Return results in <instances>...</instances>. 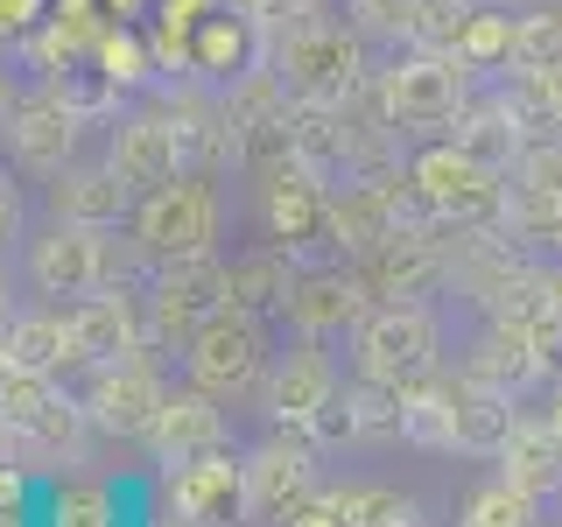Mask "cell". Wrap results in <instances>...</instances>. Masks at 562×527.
I'll list each match as a JSON object with an SVG mask.
<instances>
[{
    "instance_id": "28",
    "label": "cell",
    "mask_w": 562,
    "mask_h": 527,
    "mask_svg": "<svg viewBox=\"0 0 562 527\" xmlns=\"http://www.w3.org/2000/svg\"><path fill=\"white\" fill-rule=\"evenodd\" d=\"M562 64V0H527L514 14V64L506 70H549Z\"/></svg>"
},
{
    "instance_id": "20",
    "label": "cell",
    "mask_w": 562,
    "mask_h": 527,
    "mask_svg": "<svg viewBox=\"0 0 562 527\" xmlns=\"http://www.w3.org/2000/svg\"><path fill=\"white\" fill-rule=\"evenodd\" d=\"M0 359H8V373H49L57 359H70V324L49 310H22L0 330Z\"/></svg>"
},
{
    "instance_id": "38",
    "label": "cell",
    "mask_w": 562,
    "mask_h": 527,
    "mask_svg": "<svg viewBox=\"0 0 562 527\" xmlns=\"http://www.w3.org/2000/svg\"><path fill=\"white\" fill-rule=\"evenodd\" d=\"M35 8H43V0H0V35H8V29H29Z\"/></svg>"
},
{
    "instance_id": "35",
    "label": "cell",
    "mask_w": 562,
    "mask_h": 527,
    "mask_svg": "<svg viewBox=\"0 0 562 527\" xmlns=\"http://www.w3.org/2000/svg\"><path fill=\"white\" fill-rule=\"evenodd\" d=\"M359 527H429V514H422L415 500H401V492H380V506Z\"/></svg>"
},
{
    "instance_id": "46",
    "label": "cell",
    "mask_w": 562,
    "mask_h": 527,
    "mask_svg": "<svg viewBox=\"0 0 562 527\" xmlns=\"http://www.w3.org/2000/svg\"><path fill=\"white\" fill-rule=\"evenodd\" d=\"M0 386H8V359H0Z\"/></svg>"
},
{
    "instance_id": "29",
    "label": "cell",
    "mask_w": 562,
    "mask_h": 527,
    "mask_svg": "<svg viewBox=\"0 0 562 527\" xmlns=\"http://www.w3.org/2000/svg\"><path fill=\"white\" fill-rule=\"evenodd\" d=\"M535 492H520L514 479H485V485H471L464 492V514H457V527H535Z\"/></svg>"
},
{
    "instance_id": "15",
    "label": "cell",
    "mask_w": 562,
    "mask_h": 527,
    "mask_svg": "<svg viewBox=\"0 0 562 527\" xmlns=\"http://www.w3.org/2000/svg\"><path fill=\"white\" fill-rule=\"evenodd\" d=\"M233 295H225V260H204V254H190V260H176V268L162 274V289H155V316L176 330H198L211 310H225Z\"/></svg>"
},
{
    "instance_id": "23",
    "label": "cell",
    "mask_w": 562,
    "mask_h": 527,
    "mask_svg": "<svg viewBox=\"0 0 562 527\" xmlns=\"http://www.w3.org/2000/svg\"><path fill=\"white\" fill-rule=\"evenodd\" d=\"M289 254H274V246H254V254H233L225 260V295H233L239 310H281L289 303Z\"/></svg>"
},
{
    "instance_id": "42",
    "label": "cell",
    "mask_w": 562,
    "mask_h": 527,
    "mask_svg": "<svg viewBox=\"0 0 562 527\" xmlns=\"http://www.w3.org/2000/svg\"><path fill=\"white\" fill-rule=\"evenodd\" d=\"M8 105H14V92H8V78H0V127H8Z\"/></svg>"
},
{
    "instance_id": "19",
    "label": "cell",
    "mask_w": 562,
    "mask_h": 527,
    "mask_svg": "<svg viewBox=\"0 0 562 527\" xmlns=\"http://www.w3.org/2000/svg\"><path fill=\"white\" fill-rule=\"evenodd\" d=\"M324 225L338 233V246H351V254H373V246L401 225V204L386 198L380 183H345V198L324 204Z\"/></svg>"
},
{
    "instance_id": "4",
    "label": "cell",
    "mask_w": 562,
    "mask_h": 527,
    "mask_svg": "<svg viewBox=\"0 0 562 527\" xmlns=\"http://www.w3.org/2000/svg\"><path fill=\"white\" fill-rule=\"evenodd\" d=\"M105 225H85V218H57L43 233H29V281L35 295H92L113 254H105Z\"/></svg>"
},
{
    "instance_id": "1",
    "label": "cell",
    "mask_w": 562,
    "mask_h": 527,
    "mask_svg": "<svg viewBox=\"0 0 562 527\" xmlns=\"http://www.w3.org/2000/svg\"><path fill=\"white\" fill-rule=\"evenodd\" d=\"M436 359H443V324L415 295H394L386 310H366V324L351 330V373L408 386V380H429Z\"/></svg>"
},
{
    "instance_id": "5",
    "label": "cell",
    "mask_w": 562,
    "mask_h": 527,
    "mask_svg": "<svg viewBox=\"0 0 562 527\" xmlns=\"http://www.w3.org/2000/svg\"><path fill=\"white\" fill-rule=\"evenodd\" d=\"M408 183L422 190V204H436L443 218H479V211H492L506 198L499 169L485 162V155H471L464 141H443V148H422Z\"/></svg>"
},
{
    "instance_id": "30",
    "label": "cell",
    "mask_w": 562,
    "mask_h": 527,
    "mask_svg": "<svg viewBox=\"0 0 562 527\" xmlns=\"http://www.w3.org/2000/svg\"><path fill=\"white\" fill-rule=\"evenodd\" d=\"M457 57L471 70H506L514 64V14H464V29H457Z\"/></svg>"
},
{
    "instance_id": "9",
    "label": "cell",
    "mask_w": 562,
    "mask_h": 527,
    "mask_svg": "<svg viewBox=\"0 0 562 527\" xmlns=\"http://www.w3.org/2000/svg\"><path fill=\"white\" fill-rule=\"evenodd\" d=\"M443 401H450L457 450L499 457L506 429H514V394H506V386H492V380H479V373H457V380H443Z\"/></svg>"
},
{
    "instance_id": "36",
    "label": "cell",
    "mask_w": 562,
    "mask_h": 527,
    "mask_svg": "<svg viewBox=\"0 0 562 527\" xmlns=\"http://www.w3.org/2000/svg\"><path fill=\"white\" fill-rule=\"evenodd\" d=\"M527 78H535L541 120H549V127H562V64H549V70H527Z\"/></svg>"
},
{
    "instance_id": "16",
    "label": "cell",
    "mask_w": 562,
    "mask_h": 527,
    "mask_svg": "<svg viewBox=\"0 0 562 527\" xmlns=\"http://www.w3.org/2000/svg\"><path fill=\"white\" fill-rule=\"evenodd\" d=\"M541 359H549V345H541L535 330L492 316V330L479 338V351L464 359V373H479V380H492V386H506V394H520V386L541 380Z\"/></svg>"
},
{
    "instance_id": "32",
    "label": "cell",
    "mask_w": 562,
    "mask_h": 527,
    "mask_svg": "<svg viewBox=\"0 0 562 527\" xmlns=\"http://www.w3.org/2000/svg\"><path fill=\"white\" fill-rule=\"evenodd\" d=\"M239 57H246V29L233 22V14H204V29H198V64H204V70H225V78H233Z\"/></svg>"
},
{
    "instance_id": "47",
    "label": "cell",
    "mask_w": 562,
    "mask_h": 527,
    "mask_svg": "<svg viewBox=\"0 0 562 527\" xmlns=\"http://www.w3.org/2000/svg\"><path fill=\"white\" fill-rule=\"evenodd\" d=\"M0 429H8V422H0Z\"/></svg>"
},
{
    "instance_id": "21",
    "label": "cell",
    "mask_w": 562,
    "mask_h": 527,
    "mask_svg": "<svg viewBox=\"0 0 562 527\" xmlns=\"http://www.w3.org/2000/svg\"><path fill=\"white\" fill-rule=\"evenodd\" d=\"M162 401H169L162 380H155L140 359H120L113 373H105V386H99V415L113 422V429H140V436H148L155 415H162Z\"/></svg>"
},
{
    "instance_id": "39",
    "label": "cell",
    "mask_w": 562,
    "mask_h": 527,
    "mask_svg": "<svg viewBox=\"0 0 562 527\" xmlns=\"http://www.w3.org/2000/svg\"><path fill=\"white\" fill-rule=\"evenodd\" d=\"M0 506H22V471H0Z\"/></svg>"
},
{
    "instance_id": "18",
    "label": "cell",
    "mask_w": 562,
    "mask_h": 527,
    "mask_svg": "<svg viewBox=\"0 0 562 527\" xmlns=\"http://www.w3.org/2000/svg\"><path fill=\"white\" fill-rule=\"evenodd\" d=\"M64 324H70V351H78V359L120 366L134 351V324H127V303H120V295H78Z\"/></svg>"
},
{
    "instance_id": "34",
    "label": "cell",
    "mask_w": 562,
    "mask_h": 527,
    "mask_svg": "<svg viewBox=\"0 0 562 527\" xmlns=\"http://www.w3.org/2000/svg\"><path fill=\"white\" fill-rule=\"evenodd\" d=\"M57 527H105V492L99 485H70L57 506Z\"/></svg>"
},
{
    "instance_id": "37",
    "label": "cell",
    "mask_w": 562,
    "mask_h": 527,
    "mask_svg": "<svg viewBox=\"0 0 562 527\" xmlns=\"http://www.w3.org/2000/svg\"><path fill=\"white\" fill-rule=\"evenodd\" d=\"M289 527H345V514H338V500H316V506H295Z\"/></svg>"
},
{
    "instance_id": "43",
    "label": "cell",
    "mask_w": 562,
    "mask_h": 527,
    "mask_svg": "<svg viewBox=\"0 0 562 527\" xmlns=\"http://www.w3.org/2000/svg\"><path fill=\"white\" fill-rule=\"evenodd\" d=\"M8 218H14V204H8V190H0V233H8Z\"/></svg>"
},
{
    "instance_id": "11",
    "label": "cell",
    "mask_w": 562,
    "mask_h": 527,
    "mask_svg": "<svg viewBox=\"0 0 562 527\" xmlns=\"http://www.w3.org/2000/svg\"><path fill=\"white\" fill-rule=\"evenodd\" d=\"M499 471L520 492H535V500L562 492V429H555V415H514V429H506V444H499Z\"/></svg>"
},
{
    "instance_id": "8",
    "label": "cell",
    "mask_w": 562,
    "mask_h": 527,
    "mask_svg": "<svg viewBox=\"0 0 562 527\" xmlns=\"http://www.w3.org/2000/svg\"><path fill=\"white\" fill-rule=\"evenodd\" d=\"M310 492V450H289V444H268L246 464V492H239V514L254 527H289V514L303 506Z\"/></svg>"
},
{
    "instance_id": "44",
    "label": "cell",
    "mask_w": 562,
    "mask_h": 527,
    "mask_svg": "<svg viewBox=\"0 0 562 527\" xmlns=\"http://www.w3.org/2000/svg\"><path fill=\"white\" fill-rule=\"evenodd\" d=\"M555 429H562V386H555Z\"/></svg>"
},
{
    "instance_id": "3",
    "label": "cell",
    "mask_w": 562,
    "mask_h": 527,
    "mask_svg": "<svg viewBox=\"0 0 562 527\" xmlns=\"http://www.w3.org/2000/svg\"><path fill=\"white\" fill-rule=\"evenodd\" d=\"M134 239L162 260H190L218 239V190L204 176H169V183L140 190V211H134Z\"/></svg>"
},
{
    "instance_id": "40",
    "label": "cell",
    "mask_w": 562,
    "mask_h": 527,
    "mask_svg": "<svg viewBox=\"0 0 562 527\" xmlns=\"http://www.w3.org/2000/svg\"><path fill=\"white\" fill-rule=\"evenodd\" d=\"M239 8H254V14H289V0H239Z\"/></svg>"
},
{
    "instance_id": "31",
    "label": "cell",
    "mask_w": 562,
    "mask_h": 527,
    "mask_svg": "<svg viewBox=\"0 0 562 527\" xmlns=\"http://www.w3.org/2000/svg\"><path fill=\"white\" fill-rule=\"evenodd\" d=\"M351 29L366 43H401V35H422V0H345Z\"/></svg>"
},
{
    "instance_id": "10",
    "label": "cell",
    "mask_w": 562,
    "mask_h": 527,
    "mask_svg": "<svg viewBox=\"0 0 562 527\" xmlns=\"http://www.w3.org/2000/svg\"><path fill=\"white\" fill-rule=\"evenodd\" d=\"M148 444L162 464H190V457L218 450L225 444V415H218V394H204V386H190V394H169L162 415L148 422Z\"/></svg>"
},
{
    "instance_id": "41",
    "label": "cell",
    "mask_w": 562,
    "mask_h": 527,
    "mask_svg": "<svg viewBox=\"0 0 562 527\" xmlns=\"http://www.w3.org/2000/svg\"><path fill=\"white\" fill-rule=\"evenodd\" d=\"M105 8H120V14H140V8H148V0H105Z\"/></svg>"
},
{
    "instance_id": "33",
    "label": "cell",
    "mask_w": 562,
    "mask_h": 527,
    "mask_svg": "<svg viewBox=\"0 0 562 527\" xmlns=\"http://www.w3.org/2000/svg\"><path fill=\"white\" fill-rule=\"evenodd\" d=\"M99 64H105V78H113V85H140V78H148V49H140L134 35H105Z\"/></svg>"
},
{
    "instance_id": "7",
    "label": "cell",
    "mask_w": 562,
    "mask_h": 527,
    "mask_svg": "<svg viewBox=\"0 0 562 527\" xmlns=\"http://www.w3.org/2000/svg\"><path fill=\"white\" fill-rule=\"evenodd\" d=\"M366 274H338V268H316L303 274L289 289V324H295V338H345V330H359L366 324Z\"/></svg>"
},
{
    "instance_id": "13",
    "label": "cell",
    "mask_w": 562,
    "mask_h": 527,
    "mask_svg": "<svg viewBox=\"0 0 562 527\" xmlns=\"http://www.w3.org/2000/svg\"><path fill=\"white\" fill-rule=\"evenodd\" d=\"M176 162H183V141H176V127L162 113H127L113 127V169L127 176L134 190H155V183H169Z\"/></svg>"
},
{
    "instance_id": "6",
    "label": "cell",
    "mask_w": 562,
    "mask_h": 527,
    "mask_svg": "<svg viewBox=\"0 0 562 527\" xmlns=\"http://www.w3.org/2000/svg\"><path fill=\"white\" fill-rule=\"evenodd\" d=\"M464 57H401L386 70V113L394 120H415V127H436V120L457 113V99H464Z\"/></svg>"
},
{
    "instance_id": "14",
    "label": "cell",
    "mask_w": 562,
    "mask_h": 527,
    "mask_svg": "<svg viewBox=\"0 0 562 527\" xmlns=\"http://www.w3.org/2000/svg\"><path fill=\"white\" fill-rule=\"evenodd\" d=\"M324 401H338V366L324 359V338H295V351L274 366L268 408H274L281 422H310Z\"/></svg>"
},
{
    "instance_id": "45",
    "label": "cell",
    "mask_w": 562,
    "mask_h": 527,
    "mask_svg": "<svg viewBox=\"0 0 562 527\" xmlns=\"http://www.w3.org/2000/svg\"><path fill=\"white\" fill-rule=\"evenodd\" d=\"M0 310H8V281H0Z\"/></svg>"
},
{
    "instance_id": "22",
    "label": "cell",
    "mask_w": 562,
    "mask_h": 527,
    "mask_svg": "<svg viewBox=\"0 0 562 527\" xmlns=\"http://www.w3.org/2000/svg\"><path fill=\"white\" fill-rule=\"evenodd\" d=\"M324 190H316V176L303 162H281L268 176V233L274 239H303L310 225H324Z\"/></svg>"
},
{
    "instance_id": "2",
    "label": "cell",
    "mask_w": 562,
    "mask_h": 527,
    "mask_svg": "<svg viewBox=\"0 0 562 527\" xmlns=\"http://www.w3.org/2000/svg\"><path fill=\"white\" fill-rule=\"evenodd\" d=\"M183 366H190V386H204V394L225 401V394H239V386L260 380V366H268V330H260L254 310L225 303V310H211L204 324L190 330Z\"/></svg>"
},
{
    "instance_id": "17",
    "label": "cell",
    "mask_w": 562,
    "mask_h": 527,
    "mask_svg": "<svg viewBox=\"0 0 562 527\" xmlns=\"http://www.w3.org/2000/svg\"><path fill=\"white\" fill-rule=\"evenodd\" d=\"M239 492H246V471L233 464V457H218V450L176 464V514H183V520H218V514H233Z\"/></svg>"
},
{
    "instance_id": "26",
    "label": "cell",
    "mask_w": 562,
    "mask_h": 527,
    "mask_svg": "<svg viewBox=\"0 0 562 527\" xmlns=\"http://www.w3.org/2000/svg\"><path fill=\"white\" fill-rule=\"evenodd\" d=\"M289 78H295V92H338V85L351 78V43L330 35V29L295 35L289 43Z\"/></svg>"
},
{
    "instance_id": "12",
    "label": "cell",
    "mask_w": 562,
    "mask_h": 527,
    "mask_svg": "<svg viewBox=\"0 0 562 527\" xmlns=\"http://www.w3.org/2000/svg\"><path fill=\"white\" fill-rule=\"evenodd\" d=\"M359 274H366V289H373V295H422L436 274H443V254H436V239L394 225L373 254H359Z\"/></svg>"
},
{
    "instance_id": "27",
    "label": "cell",
    "mask_w": 562,
    "mask_h": 527,
    "mask_svg": "<svg viewBox=\"0 0 562 527\" xmlns=\"http://www.w3.org/2000/svg\"><path fill=\"white\" fill-rule=\"evenodd\" d=\"M0 422L8 429H43V436H57L64 429V401H57V386H49V373H8V386H0Z\"/></svg>"
},
{
    "instance_id": "25",
    "label": "cell",
    "mask_w": 562,
    "mask_h": 527,
    "mask_svg": "<svg viewBox=\"0 0 562 527\" xmlns=\"http://www.w3.org/2000/svg\"><path fill=\"white\" fill-rule=\"evenodd\" d=\"M57 211L64 218H85V225H113L120 211H127V198H134V183L120 169H85V176H57Z\"/></svg>"
},
{
    "instance_id": "24",
    "label": "cell",
    "mask_w": 562,
    "mask_h": 527,
    "mask_svg": "<svg viewBox=\"0 0 562 527\" xmlns=\"http://www.w3.org/2000/svg\"><path fill=\"white\" fill-rule=\"evenodd\" d=\"M8 134H14V155H22L29 169H64V155H70V105L29 99Z\"/></svg>"
}]
</instances>
